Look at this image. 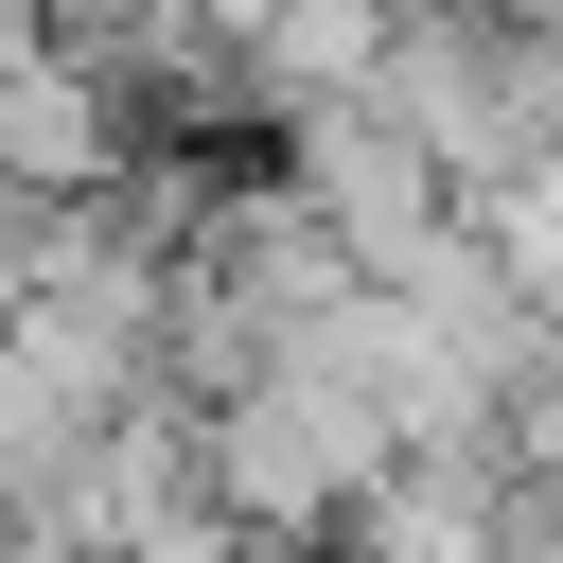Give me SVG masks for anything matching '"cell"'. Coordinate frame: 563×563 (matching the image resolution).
Returning a JSON list of instances; mask_svg holds the SVG:
<instances>
[{"mask_svg": "<svg viewBox=\"0 0 563 563\" xmlns=\"http://www.w3.org/2000/svg\"><path fill=\"white\" fill-rule=\"evenodd\" d=\"M405 440H387V405L334 369V352H246L211 405H194V493L246 528V545H334V510L387 475Z\"/></svg>", "mask_w": 563, "mask_h": 563, "instance_id": "obj_1", "label": "cell"}, {"mask_svg": "<svg viewBox=\"0 0 563 563\" xmlns=\"http://www.w3.org/2000/svg\"><path fill=\"white\" fill-rule=\"evenodd\" d=\"M264 176H282V194L334 229V264H352V282H405V264L457 229V176H440V158H422V141H405L369 88L264 106Z\"/></svg>", "mask_w": 563, "mask_h": 563, "instance_id": "obj_2", "label": "cell"}, {"mask_svg": "<svg viewBox=\"0 0 563 563\" xmlns=\"http://www.w3.org/2000/svg\"><path fill=\"white\" fill-rule=\"evenodd\" d=\"M0 176H35V194H88V176H123V106L53 53V35H18L0 53Z\"/></svg>", "mask_w": 563, "mask_h": 563, "instance_id": "obj_3", "label": "cell"}]
</instances>
